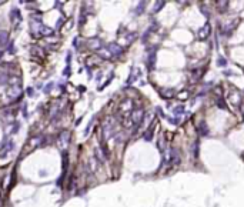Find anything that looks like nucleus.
I'll return each instance as SVG.
<instances>
[{
  "mask_svg": "<svg viewBox=\"0 0 244 207\" xmlns=\"http://www.w3.org/2000/svg\"><path fill=\"white\" fill-rule=\"evenodd\" d=\"M227 62H226V59L224 57H219V66H226Z\"/></svg>",
  "mask_w": 244,
  "mask_h": 207,
  "instance_id": "8",
  "label": "nucleus"
},
{
  "mask_svg": "<svg viewBox=\"0 0 244 207\" xmlns=\"http://www.w3.org/2000/svg\"><path fill=\"white\" fill-rule=\"evenodd\" d=\"M208 34H210V25H204L197 32V37H199V40H206L208 37Z\"/></svg>",
  "mask_w": 244,
  "mask_h": 207,
  "instance_id": "2",
  "label": "nucleus"
},
{
  "mask_svg": "<svg viewBox=\"0 0 244 207\" xmlns=\"http://www.w3.org/2000/svg\"><path fill=\"white\" fill-rule=\"evenodd\" d=\"M217 104H219V107H220V109H227V107H226V103H224V100H223V99H219V100H217Z\"/></svg>",
  "mask_w": 244,
  "mask_h": 207,
  "instance_id": "7",
  "label": "nucleus"
},
{
  "mask_svg": "<svg viewBox=\"0 0 244 207\" xmlns=\"http://www.w3.org/2000/svg\"><path fill=\"white\" fill-rule=\"evenodd\" d=\"M163 6H164V3H163V2H158L157 6H156V9H154V12H158V10H160Z\"/></svg>",
  "mask_w": 244,
  "mask_h": 207,
  "instance_id": "10",
  "label": "nucleus"
},
{
  "mask_svg": "<svg viewBox=\"0 0 244 207\" xmlns=\"http://www.w3.org/2000/svg\"><path fill=\"white\" fill-rule=\"evenodd\" d=\"M167 160H169V163L171 166H177L178 163H180V154H178V150H176V149L170 150L169 154H167Z\"/></svg>",
  "mask_w": 244,
  "mask_h": 207,
  "instance_id": "1",
  "label": "nucleus"
},
{
  "mask_svg": "<svg viewBox=\"0 0 244 207\" xmlns=\"http://www.w3.org/2000/svg\"><path fill=\"white\" fill-rule=\"evenodd\" d=\"M200 133H201V134H203V136H206L207 134V126H206V123H204V121H201V123H200Z\"/></svg>",
  "mask_w": 244,
  "mask_h": 207,
  "instance_id": "5",
  "label": "nucleus"
},
{
  "mask_svg": "<svg viewBox=\"0 0 244 207\" xmlns=\"http://www.w3.org/2000/svg\"><path fill=\"white\" fill-rule=\"evenodd\" d=\"M141 119H143V110L137 109V110H134V112L132 113V123L133 124H139L141 121Z\"/></svg>",
  "mask_w": 244,
  "mask_h": 207,
  "instance_id": "3",
  "label": "nucleus"
},
{
  "mask_svg": "<svg viewBox=\"0 0 244 207\" xmlns=\"http://www.w3.org/2000/svg\"><path fill=\"white\" fill-rule=\"evenodd\" d=\"M151 128H153V124H151V126H150V127L147 128V133H144V139H146L147 141H149L150 139H151V132H153Z\"/></svg>",
  "mask_w": 244,
  "mask_h": 207,
  "instance_id": "6",
  "label": "nucleus"
},
{
  "mask_svg": "<svg viewBox=\"0 0 244 207\" xmlns=\"http://www.w3.org/2000/svg\"><path fill=\"white\" fill-rule=\"evenodd\" d=\"M184 112V109H183V106H177V109H174V113H177V114H180V113Z\"/></svg>",
  "mask_w": 244,
  "mask_h": 207,
  "instance_id": "9",
  "label": "nucleus"
},
{
  "mask_svg": "<svg viewBox=\"0 0 244 207\" xmlns=\"http://www.w3.org/2000/svg\"><path fill=\"white\" fill-rule=\"evenodd\" d=\"M193 156H194V157L199 156V141H194V143H193Z\"/></svg>",
  "mask_w": 244,
  "mask_h": 207,
  "instance_id": "4",
  "label": "nucleus"
}]
</instances>
